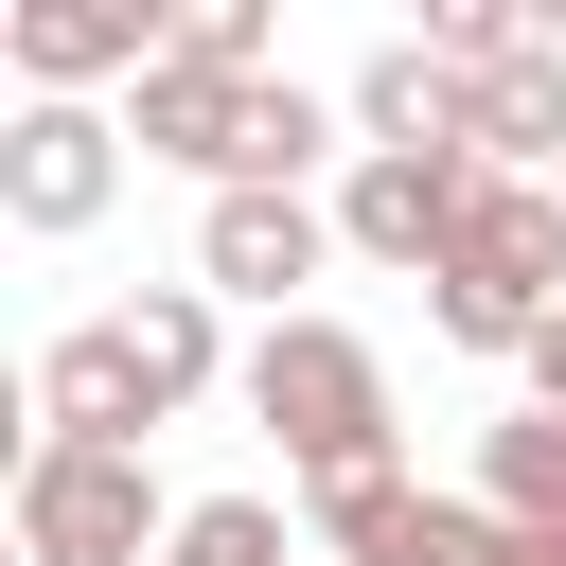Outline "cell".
<instances>
[{
	"label": "cell",
	"mask_w": 566,
	"mask_h": 566,
	"mask_svg": "<svg viewBox=\"0 0 566 566\" xmlns=\"http://www.w3.org/2000/svg\"><path fill=\"white\" fill-rule=\"evenodd\" d=\"M212 371H230L212 283H142L35 354V442H159L177 407H212Z\"/></svg>",
	"instance_id": "1"
},
{
	"label": "cell",
	"mask_w": 566,
	"mask_h": 566,
	"mask_svg": "<svg viewBox=\"0 0 566 566\" xmlns=\"http://www.w3.org/2000/svg\"><path fill=\"white\" fill-rule=\"evenodd\" d=\"M248 424L336 495V478H407L389 460V354L354 336V318H265L248 336Z\"/></svg>",
	"instance_id": "2"
},
{
	"label": "cell",
	"mask_w": 566,
	"mask_h": 566,
	"mask_svg": "<svg viewBox=\"0 0 566 566\" xmlns=\"http://www.w3.org/2000/svg\"><path fill=\"white\" fill-rule=\"evenodd\" d=\"M424 318H442L460 354H513V371H531L548 318H566V177H478V212H460Z\"/></svg>",
	"instance_id": "3"
},
{
	"label": "cell",
	"mask_w": 566,
	"mask_h": 566,
	"mask_svg": "<svg viewBox=\"0 0 566 566\" xmlns=\"http://www.w3.org/2000/svg\"><path fill=\"white\" fill-rule=\"evenodd\" d=\"M177 513L142 442H18V566H159Z\"/></svg>",
	"instance_id": "4"
},
{
	"label": "cell",
	"mask_w": 566,
	"mask_h": 566,
	"mask_svg": "<svg viewBox=\"0 0 566 566\" xmlns=\"http://www.w3.org/2000/svg\"><path fill=\"white\" fill-rule=\"evenodd\" d=\"M159 53H177V18H159V0H0V71H18V106L142 88Z\"/></svg>",
	"instance_id": "5"
},
{
	"label": "cell",
	"mask_w": 566,
	"mask_h": 566,
	"mask_svg": "<svg viewBox=\"0 0 566 566\" xmlns=\"http://www.w3.org/2000/svg\"><path fill=\"white\" fill-rule=\"evenodd\" d=\"M318 566H531V548L442 478H336L318 495Z\"/></svg>",
	"instance_id": "6"
},
{
	"label": "cell",
	"mask_w": 566,
	"mask_h": 566,
	"mask_svg": "<svg viewBox=\"0 0 566 566\" xmlns=\"http://www.w3.org/2000/svg\"><path fill=\"white\" fill-rule=\"evenodd\" d=\"M318 265H336V195H212V212H195V283H212V301L318 318V301H301Z\"/></svg>",
	"instance_id": "7"
},
{
	"label": "cell",
	"mask_w": 566,
	"mask_h": 566,
	"mask_svg": "<svg viewBox=\"0 0 566 566\" xmlns=\"http://www.w3.org/2000/svg\"><path fill=\"white\" fill-rule=\"evenodd\" d=\"M106 195H124L106 106H0V230H88Z\"/></svg>",
	"instance_id": "8"
},
{
	"label": "cell",
	"mask_w": 566,
	"mask_h": 566,
	"mask_svg": "<svg viewBox=\"0 0 566 566\" xmlns=\"http://www.w3.org/2000/svg\"><path fill=\"white\" fill-rule=\"evenodd\" d=\"M460 212H478V159H354L336 177V248L354 265H407V283H442Z\"/></svg>",
	"instance_id": "9"
},
{
	"label": "cell",
	"mask_w": 566,
	"mask_h": 566,
	"mask_svg": "<svg viewBox=\"0 0 566 566\" xmlns=\"http://www.w3.org/2000/svg\"><path fill=\"white\" fill-rule=\"evenodd\" d=\"M531 566H566V407H513V424H478V478H460Z\"/></svg>",
	"instance_id": "10"
},
{
	"label": "cell",
	"mask_w": 566,
	"mask_h": 566,
	"mask_svg": "<svg viewBox=\"0 0 566 566\" xmlns=\"http://www.w3.org/2000/svg\"><path fill=\"white\" fill-rule=\"evenodd\" d=\"M336 106H354V159H460V71H442L424 35H389Z\"/></svg>",
	"instance_id": "11"
},
{
	"label": "cell",
	"mask_w": 566,
	"mask_h": 566,
	"mask_svg": "<svg viewBox=\"0 0 566 566\" xmlns=\"http://www.w3.org/2000/svg\"><path fill=\"white\" fill-rule=\"evenodd\" d=\"M159 566H301V548H283V495H195Z\"/></svg>",
	"instance_id": "12"
},
{
	"label": "cell",
	"mask_w": 566,
	"mask_h": 566,
	"mask_svg": "<svg viewBox=\"0 0 566 566\" xmlns=\"http://www.w3.org/2000/svg\"><path fill=\"white\" fill-rule=\"evenodd\" d=\"M177 53H212V71H265V18H248V0H177Z\"/></svg>",
	"instance_id": "13"
},
{
	"label": "cell",
	"mask_w": 566,
	"mask_h": 566,
	"mask_svg": "<svg viewBox=\"0 0 566 566\" xmlns=\"http://www.w3.org/2000/svg\"><path fill=\"white\" fill-rule=\"evenodd\" d=\"M531 407H566V318H548V354H531Z\"/></svg>",
	"instance_id": "14"
},
{
	"label": "cell",
	"mask_w": 566,
	"mask_h": 566,
	"mask_svg": "<svg viewBox=\"0 0 566 566\" xmlns=\"http://www.w3.org/2000/svg\"><path fill=\"white\" fill-rule=\"evenodd\" d=\"M531 53H566V0H531Z\"/></svg>",
	"instance_id": "15"
}]
</instances>
